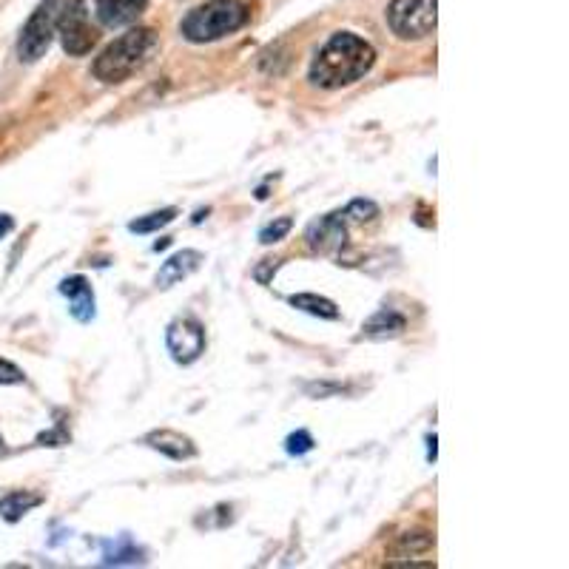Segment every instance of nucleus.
<instances>
[{"instance_id": "nucleus-9", "label": "nucleus", "mask_w": 569, "mask_h": 569, "mask_svg": "<svg viewBox=\"0 0 569 569\" xmlns=\"http://www.w3.org/2000/svg\"><path fill=\"white\" fill-rule=\"evenodd\" d=\"M430 552H433V538L430 535L407 533L393 547V561H387V567H436Z\"/></svg>"}, {"instance_id": "nucleus-10", "label": "nucleus", "mask_w": 569, "mask_h": 569, "mask_svg": "<svg viewBox=\"0 0 569 569\" xmlns=\"http://www.w3.org/2000/svg\"><path fill=\"white\" fill-rule=\"evenodd\" d=\"M97 6V18L103 20V26H129L146 12L148 0H94Z\"/></svg>"}, {"instance_id": "nucleus-24", "label": "nucleus", "mask_w": 569, "mask_h": 569, "mask_svg": "<svg viewBox=\"0 0 569 569\" xmlns=\"http://www.w3.org/2000/svg\"><path fill=\"white\" fill-rule=\"evenodd\" d=\"M427 444H430V453H427V459L433 461L436 459V436H430V439H427Z\"/></svg>"}, {"instance_id": "nucleus-17", "label": "nucleus", "mask_w": 569, "mask_h": 569, "mask_svg": "<svg viewBox=\"0 0 569 569\" xmlns=\"http://www.w3.org/2000/svg\"><path fill=\"white\" fill-rule=\"evenodd\" d=\"M174 217H177V211H174V208H166V211H157V214H148V217L134 220L129 225V231H134V234H151V231L166 228L168 222H174Z\"/></svg>"}, {"instance_id": "nucleus-21", "label": "nucleus", "mask_w": 569, "mask_h": 569, "mask_svg": "<svg viewBox=\"0 0 569 569\" xmlns=\"http://www.w3.org/2000/svg\"><path fill=\"white\" fill-rule=\"evenodd\" d=\"M345 217H353V220L359 222H368L373 217H379V205L370 200H353L348 205V211H345Z\"/></svg>"}, {"instance_id": "nucleus-4", "label": "nucleus", "mask_w": 569, "mask_h": 569, "mask_svg": "<svg viewBox=\"0 0 569 569\" xmlns=\"http://www.w3.org/2000/svg\"><path fill=\"white\" fill-rule=\"evenodd\" d=\"M387 23L402 40H422L436 32L439 3L436 0H393L387 9Z\"/></svg>"}, {"instance_id": "nucleus-18", "label": "nucleus", "mask_w": 569, "mask_h": 569, "mask_svg": "<svg viewBox=\"0 0 569 569\" xmlns=\"http://www.w3.org/2000/svg\"><path fill=\"white\" fill-rule=\"evenodd\" d=\"M291 228H294V220H291V217H279V220H274L271 225H265V228L259 231V242H262V245H274L279 239L288 237Z\"/></svg>"}, {"instance_id": "nucleus-2", "label": "nucleus", "mask_w": 569, "mask_h": 569, "mask_svg": "<svg viewBox=\"0 0 569 569\" xmlns=\"http://www.w3.org/2000/svg\"><path fill=\"white\" fill-rule=\"evenodd\" d=\"M160 46V37L148 26L129 29L126 35H120L114 43H109L100 57L94 60L92 72L100 83H126L129 77L146 69L148 60L154 57Z\"/></svg>"}, {"instance_id": "nucleus-1", "label": "nucleus", "mask_w": 569, "mask_h": 569, "mask_svg": "<svg viewBox=\"0 0 569 569\" xmlns=\"http://www.w3.org/2000/svg\"><path fill=\"white\" fill-rule=\"evenodd\" d=\"M376 52L368 40L353 32H336V35L319 49L311 63V80L322 89H342L356 80H362L373 69Z\"/></svg>"}, {"instance_id": "nucleus-8", "label": "nucleus", "mask_w": 569, "mask_h": 569, "mask_svg": "<svg viewBox=\"0 0 569 569\" xmlns=\"http://www.w3.org/2000/svg\"><path fill=\"white\" fill-rule=\"evenodd\" d=\"M305 239H308V248L316 254H333L336 248H342L348 239V228H345L342 214H328L322 220L311 222Z\"/></svg>"}, {"instance_id": "nucleus-13", "label": "nucleus", "mask_w": 569, "mask_h": 569, "mask_svg": "<svg viewBox=\"0 0 569 569\" xmlns=\"http://www.w3.org/2000/svg\"><path fill=\"white\" fill-rule=\"evenodd\" d=\"M200 262V251H180V254H174L168 262H163V268L157 274V288H171V285L183 282L185 276H191L200 268Z\"/></svg>"}, {"instance_id": "nucleus-14", "label": "nucleus", "mask_w": 569, "mask_h": 569, "mask_svg": "<svg viewBox=\"0 0 569 569\" xmlns=\"http://www.w3.org/2000/svg\"><path fill=\"white\" fill-rule=\"evenodd\" d=\"M362 331H365V336H373V339H393V336H399L404 331V316L385 308L376 316H370Z\"/></svg>"}, {"instance_id": "nucleus-25", "label": "nucleus", "mask_w": 569, "mask_h": 569, "mask_svg": "<svg viewBox=\"0 0 569 569\" xmlns=\"http://www.w3.org/2000/svg\"><path fill=\"white\" fill-rule=\"evenodd\" d=\"M0 453H3V439H0Z\"/></svg>"}, {"instance_id": "nucleus-15", "label": "nucleus", "mask_w": 569, "mask_h": 569, "mask_svg": "<svg viewBox=\"0 0 569 569\" xmlns=\"http://www.w3.org/2000/svg\"><path fill=\"white\" fill-rule=\"evenodd\" d=\"M40 504H43V498L37 496V493L15 490V493L0 498V515H3L6 521H20L23 515L29 513V510H35V507H40Z\"/></svg>"}, {"instance_id": "nucleus-19", "label": "nucleus", "mask_w": 569, "mask_h": 569, "mask_svg": "<svg viewBox=\"0 0 569 569\" xmlns=\"http://www.w3.org/2000/svg\"><path fill=\"white\" fill-rule=\"evenodd\" d=\"M285 450L291 453V456H305V453H311L313 450V436L308 430H296L288 436L285 441Z\"/></svg>"}, {"instance_id": "nucleus-12", "label": "nucleus", "mask_w": 569, "mask_h": 569, "mask_svg": "<svg viewBox=\"0 0 569 569\" xmlns=\"http://www.w3.org/2000/svg\"><path fill=\"white\" fill-rule=\"evenodd\" d=\"M146 444L148 447H154V450H160V453H166L168 459L174 461H185L197 456L194 441L183 436V433H174V430H154V433H148L146 436Z\"/></svg>"}, {"instance_id": "nucleus-11", "label": "nucleus", "mask_w": 569, "mask_h": 569, "mask_svg": "<svg viewBox=\"0 0 569 569\" xmlns=\"http://www.w3.org/2000/svg\"><path fill=\"white\" fill-rule=\"evenodd\" d=\"M60 294L69 296L72 316L77 322H92L94 319V294L86 276H69L60 282Z\"/></svg>"}, {"instance_id": "nucleus-16", "label": "nucleus", "mask_w": 569, "mask_h": 569, "mask_svg": "<svg viewBox=\"0 0 569 569\" xmlns=\"http://www.w3.org/2000/svg\"><path fill=\"white\" fill-rule=\"evenodd\" d=\"M291 305L299 308V311L311 313V316H319V319H339V308L333 305L331 299L316 294H296L291 296Z\"/></svg>"}, {"instance_id": "nucleus-3", "label": "nucleus", "mask_w": 569, "mask_h": 569, "mask_svg": "<svg viewBox=\"0 0 569 569\" xmlns=\"http://www.w3.org/2000/svg\"><path fill=\"white\" fill-rule=\"evenodd\" d=\"M251 18L248 6L242 0H208L197 9H191L183 20V35L191 43H211L225 35H234Z\"/></svg>"}, {"instance_id": "nucleus-20", "label": "nucleus", "mask_w": 569, "mask_h": 569, "mask_svg": "<svg viewBox=\"0 0 569 569\" xmlns=\"http://www.w3.org/2000/svg\"><path fill=\"white\" fill-rule=\"evenodd\" d=\"M137 555L140 552L131 547L129 538H123L120 547H109L106 550V564H131V561H137Z\"/></svg>"}, {"instance_id": "nucleus-23", "label": "nucleus", "mask_w": 569, "mask_h": 569, "mask_svg": "<svg viewBox=\"0 0 569 569\" xmlns=\"http://www.w3.org/2000/svg\"><path fill=\"white\" fill-rule=\"evenodd\" d=\"M15 228V222H12V217L9 214H0V237H6L9 231Z\"/></svg>"}, {"instance_id": "nucleus-7", "label": "nucleus", "mask_w": 569, "mask_h": 569, "mask_svg": "<svg viewBox=\"0 0 569 569\" xmlns=\"http://www.w3.org/2000/svg\"><path fill=\"white\" fill-rule=\"evenodd\" d=\"M166 342L171 356H174V362L191 365V362L200 359V353L205 350V331H202V325L197 319H188V316L185 319H174L168 325Z\"/></svg>"}, {"instance_id": "nucleus-22", "label": "nucleus", "mask_w": 569, "mask_h": 569, "mask_svg": "<svg viewBox=\"0 0 569 569\" xmlns=\"http://www.w3.org/2000/svg\"><path fill=\"white\" fill-rule=\"evenodd\" d=\"M20 382H23V373L12 362L0 359V385H20Z\"/></svg>"}, {"instance_id": "nucleus-5", "label": "nucleus", "mask_w": 569, "mask_h": 569, "mask_svg": "<svg viewBox=\"0 0 569 569\" xmlns=\"http://www.w3.org/2000/svg\"><path fill=\"white\" fill-rule=\"evenodd\" d=\"M57 32L63 40V49L74 57H83L97 46V29L89 20L86 0H63L57 12Z\"/></svg>"}, {"instance_id": "nucleus-6", "label": "nucleus", "mask_w": 569, "mask_h": 569, "mask_svg": "<svg viewBox=\"0 0 569 569\" xmlns=\"http://www.w3.org/2000/svg\"><path fill=\"white\" fill-rule=\"evenodd\" d=\"M63 0H43L32 12V18L26 20L23 32L18 40V57L23 63H35L46 55V49L52 46V37L57 32V12H60Z\"/></svg>"}]
</instances>
